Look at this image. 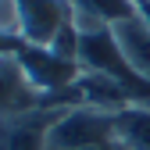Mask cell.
I'll list each match as a JSON object with an SVG mask.
<instances>
[{"label":"cell","mask_w":150,"mask_h":150,"mask_svg":"<svg viewBox=\"0 0 150 150\" xmlns=\"http://www.w3.org/2000/svg\"><path fill=\"white\" fill-rule=\"evenodd\" d=\"M111 32H115V40L125 54L129 68H132L139 79L150 82V22L143 18V11L136 7L132 18H122L118 25H111Z\"/></svg>","instance_id":"5b68a950"},{"label":"cell","mask_w":150,"mask_h":150,"mask_svg":"<svg viewBox=\"0 0 150 150\" xmlns=\"http://www.w3.org/2000/svg\"><path fill=\"white\" fill-rule=\"evenodd\" d=\"M43 107V93L29 82L18 54H0V122Z\"/></svg>","instance_id":"3957f363"},{"label":"cell","mask_w":150,"mask_h":150,"mask_svg":"<svg viewBox=\"0 0 150 150\" xmlns=\"http://www.w3.org/2000/svg\"><path fill=\"white\" fill-rule=\"evenodd\" d=\"M115 136L122 150H150V107H125L115 115Z\"/></svg>","instance_id":"52a82bcc"},{"label":"cell","mask_w":150,"mask_h":150,"mask_svg":"<svg viewBox=\"0 0 150 150\" xmlns=\"http://www.w3.org/2000/svg\"><path fill=\"white\" fill-rule=\"evenodd\" d=\"M0 32L18 36V0H0Z\"/></svg>","instance_id":"ba28073f"},{"label":"cell","mask_w":150,"mask_h":150,"mask_svg":"<svg viewBox=\"0 0 150 150\" xmlns=\"http://www.w3.org/2000/svg\"><path fill=\"white\" fill-rule=\"evenodd\" d=\"M29 82L36 86L47 97V93H64V89H75V82L82 79V64L79 61H68L61 54H54L50 47H25L18 54Z\"/></svg>","instance_id":"7a4b0ae2"},{"label":"cell","mask_w":150,"mask_h":150,"mask_svg":"<svg viewBox=\"0 0 150 150\" xmlns=\"http://www.w3.org/2000/svg\"><path fill=\"white\" fill-rule=\"evenodd\" d=\"M64 111L68 107H40L0 122V150H47V132Z\"/></svg>","instance_id":"277c9868"},{"label":"cell","mask_w":150,"mask_h":150,"mask_svg":"<svg viewBox=\"0 0 150 150\" xmlns=\"http://www.w3.org/2000/svg\"><path fill=\"white\" fill-rule=\"evenodd\" d=\"M25 43H22V36H11V32H0V54H22Z\"/></svg>","instance_id":"9c48e42d"},{"label":"cell","mask_w":150,"mask_h":150,"mask_svg":"<svg viewBox=\"0 0 150 150\" xmlns=\"http://www.w3.org/2000/svg\"><path fill=\"white\" fill-rule=\"evenodd\" d=\"M71 18V0H18V36L25 47H50Z\"/></svg>","instance_id":"6da1fadb"},{"label":"cell","mask_w":150,"mask_h":150,"mask_svg":"<svg viewBox=\"0 0 150 150\" xmlns=\"http://www.w3.org/2000/svg\"><path fill=\"white\" fill-rule=\"evenodd\" d=\"M136 7L143 11V18H146V22H150V0H136Z\"/></svg>","instance_id":"8fae6325"},{"label":"cell","mask_w":150,"mask_h":150,"mask_svg":"<svg viewBox=\"0 0 150 150\" xmlns=\"http://www.w3.org/2000/svg\"><path fill=\"white\" fill-rule=\"evenodd\" d=\"M64 150H122L118 139H104V143H86V146H64Z\"/></svg>","instance_id":"30bf717a"},{"label":"cell","mask_w":150,"mask_h":150,"mask_svg":"<svg viewBox=\"0 0 150 150\" xmlns=\"http://www.w3.org/2000/svg\"><path fill=\"white\" fill-rule=\"evenodd\" d=\"M75 25H118L136 14V0H71Z\"/></svg>","instance_id":"8992f818"}]
</instances>
